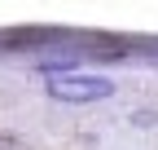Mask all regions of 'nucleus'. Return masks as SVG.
I'll return each instance as SVG.
<instances>
[{
    "instance_id": "f03ea898",
    "label": "nucleus",
    "mask_w": 158,
    "mask_h": 150,
    "mask_svg": "<svg viewBox=\"0 0 158 150\" xmlns=\"http://www.w3.org/2000/svg\"><path fill=\"white\" fill-rule=\"evenodd\" d=\"M132 124H136V128H154V124H158V110H136Z\"/></svg>"
},
{
    "instance_id": "f257e3e1",
    "label": "nucleus",
    "mask_w": 158,
    "mask_h": 150,
    "mask_svg": "<svg viewBox=\"0 0 158 150\" xmlns=\"http://www.w3.org/2000/svg\"><path fill=\"white\" fill-rule=\"evenodd\" d=\"M48 97H53V102H66V106L106 102V97H114V80H106V75H88V71H75V75H62V80H48Z\"/></svg>"
},
{
    "instance_id": "7ed1b4c3",
    "label": "nucleus",
    "mask_w": 158,
    "mask_h": 150,
    "mask_svg": "<svg viewBox=\"0 0 158 150\" xmlns=\"http://www.w3.org/2000/svg\"><path fill=\"white\" fill-rule=\"evenodd\" d=\"M0 150H27L22 137H13V133H0Z\"/></svg>"
}]
</instances>
